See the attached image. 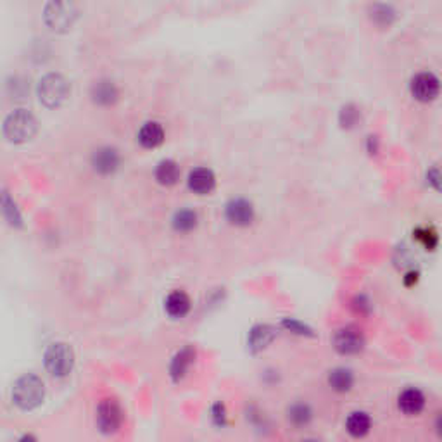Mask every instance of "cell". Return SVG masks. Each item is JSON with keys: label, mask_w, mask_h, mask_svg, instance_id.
Returning a JSON list of instances; mask_svg holds the SVG:
<instances>
[{"label": "cell", "mask_w": 442, "mask_h": 442, "mask_svg": "<svg viewBox=\"0 0 442 442\" xmlns=\"http://www.w3.org/2000/svg\"><path fill=\"white\" fill-rule=\"evenodd\" d=\"M328 386L336 392H349L354 386V375L349 368H336L328 373Z\"/></svg>", "instance_id": "21"}, {"label": "cell", "mask_w": 442, "mask_h": 442, "mask_svg": "<svg viewBox=\"0 0 442 442\" xmlns=\"http://www.w3.org/2000/svg\"><path fill=\"white\" fill-rule=\"evenodd\" d=\"M351 308H353V311L358 313V315H368V313L371 311V304L366 296L354 297L353 303H351Z\"/></svg>", "instance_id": "28"}, {"label": "cell", "mask_w": 442, "mask_h": 442, "mask_svg": "<svg viewBox=\"0 0 442 442\" xmlns=\"http://www.w3.org/2000/svg\"><path fill=\"white\" fill-rule=\"evenodd\" d=\"M276 330L271 325H256L249 332V349L253 353L266 349L275 341Z\"/></svg>", "instance_id": "16"}, {"label": "cell", "mask_w": 442, "mask_h": 442, "mask_svg": "<svg viewBox=\"0 0 442 442\" xmlns=\"http://www.w3.org/2000/svg\"><path fill=\"white\" fill-rule=\"evenodd\" d=\"M282 326H283L285 330H288V332L296 333V336L315 337V332H313V328H309V326L304 325L303 321L294 320V318H283Z\"/></svg>", "instance_id": "26"}, {"label": "cell", "mask_w": 442, "mask_h": 442, "mask_svg": "<svg viewBox=\"0 0 442 442\" xmlns=\"http://www.w3.org/2000/svg\"><path fill=\"white\" fill-rule=\"evenodd\" d=\"M190 308H192V301H190V297L184 291H173L166 297V301H164L166 313L171 318H176V320L187 316Z\"/></svg>", "instance_id": "15"}, {"label": "cell", "mask_w": 442, "mask_h": 442, "mask_svg": "<svg viewBox=\"0 0 442 442\" xmlns=\"http://www.w3.org/2000/svg\"><path fill=\"white\" fill-rule=\"evenodd\" d=\"M416 280H418V273H416V271H410V273L406 275V278H404V283H406L408 287H411L413 283H416Z\"/></svg>", "instance_id": "31"}, {"label": "cell", "mask_w": 442, "mask_h": 442, "mask_svg": "<svg viewBox=\"0 0 442 442\" xmlns=\"http://www.w3.org/2000/svg\"><path fill=\"white\" fill-rule=\"evenodd\" d=\"M398 404H399V410L403 411L406 416H416V415H420L421 411H423L425 396L421 391L415 389V387H411V389H406V391L401 392Z\"/></svg>", "instance_id": "14"}, {"label": "cell", "mask_w": 442, "mask_h": 442, "mask_svg": "<svg viewBox=\"0 0 442 442\" xmlns=\"http://www.w3.org/2000/svg\"><path fill=\"white\" fill-rule=\"evenodd\" d=\"M171 225L173 228H175V232L189 233L197 228V225H199V216H197L196 211L192 209H180L176 211L175 216H173Z\"/></svg>", "instance_id": "20"}, {"label": "cell", "mask_w": 442, "mask_h": 442, "mask_svg": "<svg viewBox=\"0 0 442 442\" xmlns=\"http://www.w3.org/2000/svg\"><path fill=\"white\" fill-rule=\"evenodd\" d=\"M411 95L418 102H432L439 97L441 84L439 78L432 73H418L413 76L410 84Z\"/></svg>", "instance_id": "8"}, {"label": "cell", "mask_w": 442, "mask_h": 442, "mask_svg": "<svg viewBox=\"0 0 442 442\" xmlns=\"http://www.w3.org/2000/svg\"><path fill=\"white\" fill-rule=\"evenodd\" d=\"M371 428V418L368 413L365 411H354L351 413L348 416V420H346V431H348L349 436L356 437H365L366 433L370 432Z\"/></svg>", "instance_id": "18"}, {"label": "cell", "mask_w": 442, "mask_h": 442, "mask_svg": "<svg viewBox=\"0 0 442 442\" xmlns=\"http://www.w3.org/2000/svg\"><path fill=\"white\" fill-rule=\"evenodd\" d=\"M189 189L199 196H208L216 187V176L208 168H196L189 175Z\"/></svg>", "instance_id": "11"}, {"label": "cell", "mask_w": 442, "mask_h": 442, "mask_svg": "<svg viewBox=\"0 0 442 442\" xmlns=\"http://www.w3.org/2000/svg\"><path fill=\"white\" fill-rule=\"evenodd\" d=\"M90 95H92V101L97 106L109 107V106L116 104V101L119 97V90L111 80H99L94 84L92 90H90Z\"/></svg>", "instance_id": "13"}, {"label": "cell", "mask_w": 442, "mask_h": 442, "mask_svg": "<svg viewBox=\"0 0 442 442\" xmlns=\"http://www.w3.org/2000/svg\"><path fill=\"white\" fill-rule=\"evenodd\" d=\"M137 139L144 149H156L164 142V130L159 123L149 121L140 128Z\"/></svg>", "instance_id": "17"}, {"label": "cell", "mask_w": 442, "mask_h": 442, "mask_svg": "<svg viewBox=\"0 0 442 442\" xmlns=\"http://www.w3.org/2000/svg\"><path fill=\"white\" fill-rule=\"evenodd\" d=\"M44 363L52 377H68L74 366V353L71 346L66 344V342H54L45 351Z\"/></svg>", "instance_id": "5"}, {"label": "cell", "mask_w": 442, "mask_h": 442, "mask_svg": "<svg viewBox=\"0 0 442 442\" xmlns=\"http://www.w3.org/2000/svg\"><path fill=\"white\" fill-rule=\"evenodd\" d=\"M0 211L12 226H23V216L9 192H0Z\"/></svg>", "instance_id": "22"}, {"label": "cell", "mask_w": 442, "mask_h": 442, "mask_svg": "<svg viewBox=\"0 0 442 442\" xmlns=\"http://www.w3.org/2000/svg\"><path fill=\"white\" fill-rule=\"evenodd\" d=\"M45 398V386L42 378L36 375L26 373L23 377L16 380L14 387H12V401L18 408L24 411H30L39 408L44 403Z\"/></svg>", "instance_id": "1"}, {"label": "cell", "mask_w": 442, "mask_h": 442, "mask_svg": "<svg viewBox=\"0 0 442 442\" xmlns=\"http://www.w3.org/2000/svg\"><path fill=\"white\" fill-rule=\"evenodd\" d=\"M359 121H361V113H359V109L354 104L344 106L341 109V113H338V123H341V126L346 128V130H353Z\"/></svg>", "instance_id": "25"}, {"label": "cell", "mask_w": 442, "mask_h": 442, "mask_svg": "<svg viewBox=\"0 0 442 442\" xmlns=\"http://www.w3.org/2000/svg\"><path fill=\"white\" fill-rule=\"evenodd\" d=\"M36 131H39V121L28 109L14 111L4 121V135L11 144L30 142Z\"/></svg>", "instance_id": "3"}, {"label": "cell", "mask_w": 442, "mask_h": 442, "mask_svg": "<svg viewBox=\"0 0 442 442\" xmlns=\"http://www.w3.org/2000/svg\"><path fill=\"white\" fill-rule=\"evenodd\" d=\"M125 413L116 399H104L97 406V427L102 433H116L121 428Z\"/></svg>", "instance_id": "6"}, {"label": "cell", "mask_w": 442, "mask_h": 442, "mask_svg": "<svg viewBox=\"0 0 442 442\" xmlns=\"http://www.w3.org/2000/svg\"><path fill=\"white\" fill-rule=\"evenodd\" d=\"M196 361V349L192 346H185L184 349H180L179 353L173 356L171 366H169V375L175 382H180L185 375L189 373L190 366Z\"/></svg>", "instance_id": "12"}, {"label": "cell", "mask_w": 442, "mask_h": 442, "mask_svg": "<svg viewBox=\"0 0 442 442\" xmlns=\"http://www.w3.org/2000/svg\"><path fill=\"white\" fill-rule=\"evenodd\" d=\"M415 238L418 241L421 246L425 247L427 251H436L437 243H439V238H437V233L433 232L432 228H416L415 230Z\"/></svg>", "instance_id": "27"}, {"label": "cell", "mask_w": 442, "mask_h": 442, "mask_svg": "<svg viewBox=\"0 0 442 442\" xmlns=\"http://www.w3.org/2000/svg\"><path fill=\"white\" fill-rule=\"evenodd\" d=\"M225 216L226 220H228L230 225L233 226H249L251 223L254 221L256 216V211L253 202L247 201V199H232L226 204L225 208Z\"/></svg>", "instance_id": "9"}, {"label": "cell", "mask_w": 442, "mask_h": 442, "mask_svg": "<svg viewBox=\"0 0 442 442\" xmlns=\"http://www.w3.org/2000/svg\"><path fill=\"white\" fill-rule=\"evenodd\" d=\"M78 9L73 0H49L44 9V21L56 33H68L74 26Z\"/></svg>", "instance_id": "4"}, {"label": "cell", "mask_w": 442, "mask_h": 442, "mask_svg": "<svg viewBox=\"0 0 442 442\" xmlns=\"http://www.w3.org/2000/svg\"><path fill=\"white\" fill-rule=\"evenodd\" d=\"M394 18H396L394 9H392L391 6H387V4H377V6H373V9H371V21L382 28L391 26Z\"/></svg>", "instance_id": "24"}, {"label": "cell", "mask_w": 442, "mask_h": 442, "mask_svg": "<svg viewBox=\"0 0 442 442\" xmlns=\"http://www.w3.org/2000/svg\"><path fill=\"white\" fill-rule=\"evenodd\" d=\"M287 420L297 428H303L306 425L311 423L313 420V410L304 403L292 404L287 410Z\"/></svg>", "instance_id": "23"}, {"label": "cell", "mask_w": 442, "mask_h": 442, "mask_svg": "<svg viewBox=\"0 0 442 442\" xmlns=\"http://www.w3.org/2000/svg\"><path fill=\"white\" fill-rule=\"evenodd\" d=\"M156 180L163 187H173L180 180V166L173 159L161 161L156 168Z\"/></svg>", "instance_id": "19"}, {"label": "cell", "mask_w": 442, "mask_h": 442, "mask_svg": "<svg viewBox=\"0 0 442 442\" xmlns=\"http://www.w3.org/2000/svg\"><path fill=\"white\" fill-rule=\"evenodd\" d=\"M121 158L114 147H101L92 154V168L95 173L102 176H109L118 171Z\"/></svg>", "instance_id": "10"}, {"label": "cell", "mask_w": 442, "mask_h": 442, "mask_svg": "<svg viewBox=\"0 0 442 442\" xmlns=\"http://www.w3.org/2000/svg\"><path fill=\"white\" fill-rule=\"evenodd\" d=\"M69 94H71L69 81L59 73L45 74L39 81V86H36L40 104L47 107V109H57V107L64 106L69 99Z\"/></svg>", "instance_id": "2"}, {"label": "cell", "mask_w": 442, "mask_h": 442, "mask_svg": "<svg viewBox=\"0 0 442 442\" xmlns=\"http://www.w3.org/2000/svg\"><path fill=\"white\" fill-rule=\"evenodd\" d=\"M365 336H363L361 328L354 325L342 326L337 330L333 336V349L342 356H354L365 349Z\"/></svg>", "instance_id": "7"}, {"label": "cell", "mask_w": 442, "mask_h": 442, "mask_svg": "<svg viewBox=\"0 0 442 442\" xmlns=\"http://www.w3.org/2000/svg\"><path fill=\"white\" fill-rule=\"evenodd\" d=\"M213 421L218 427H223L226 423V410L221 403H216L213 406Z\"/></svg>", "instance_id": "29"}, {"label": "cell", "mask_w": 442, "mask_h": 442, "mask_svg": "<svg viewBox=\"0 0 442 442\" xmlns=\"http://www.w3.org/2000/svg\"><path fill=\"white\" fill-rule=\"evenodd\" d=\"M439 179H441L439 168L433 166V168L431 169V171L427 173V180H428V184H431L432 187L436 189V190H439Z\"/></svg>", "instance_id": "30"}]
</instances>
